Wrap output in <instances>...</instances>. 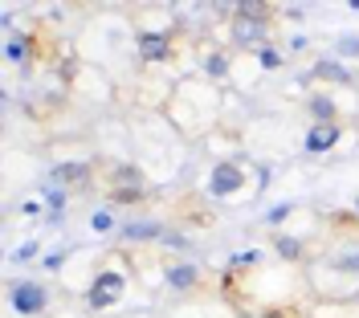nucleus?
<instances>
[{
  "mask_svg": "<svg viewBox=\"0 0 359 318\" xmlns=\"http://www.w3.org/2000/svg\"><path fill=\"white\" fill-rule=\"evenodd\" d=\"M311 78H318L323 86H351V82H355V74L343 66L335 53H331V57H318L311 66Z\"/></svg>",
  "mask_w": 359,
  "mask_h": 318,
  "instance_id": "nucleus-12",
  "label": "nucleus"
},
{
  "mask_svg": "<svg viewBox=\"0 0 359 318\" xmlns=\"http://www.w3.org/2000/svg\"><path fill=\"white\" fill-rule=\"evenodd\" d=\"M335 57L339 62L359 57V33H343V37H335Z\"/></svg>",
  "mask_w": 359,
  "mask_h": 318,
  "instance_id": "nucleus-20",
  "label": "nucleus"
},
{
  "mask_svg": "<svg viewBox=\"0 0 359 318\" xmlns=\"http://www.w3.org/2000/svg\"><path fill=\"white\" fill-rule=\"evenodd\" d=\"M253 180H257V192H266L269 188V163H257V167H253Z\"/></svg>",
  "mask_w": 359,
  "mask_h": 318,
  "instance_id": "nucleus-28",
  "label": "nucleus"
},
{
  "mask_svg": "<svg viewBox=\"0 0 359 318\" xmlns=\"http://www.w3.org/2000/svg\"><path fill=\"white\" fill-rule=\"evenodd\" d=\"M269 29H273V21L233 13V21H229V46H233V49H245V53H257L262 46H269Z\"/></svg>",
  "mask_w": 359,
  "mask_h": 318,
  "instance_id": "nucleus-4",
  "label": "nucleus"
},
{
  "mask_svg": "<svg viewBox=\"0 0 359 318\" xmlns=\"http://www.w3.org/2000/svg\"><path fill=\"white\" fill-rule=\"evenodd\" d=\"M311 286L323 298H331V302H351V298H359V277L347 270H339L331 257L327 261H311Z\"/></svg>",
  "mask_w": 359,
  "mask_h": 318,
  "instance_id": "nucleus-1",
  "label": "nucleus"
},
{
  "mask_svg": "<svg viewBox=\"0 0 359 318\" xmlns=\"http://www.w3.org/2000/svg\"><path fill=\"white\" fill-rule=\"evenodd\" d=\"M245 167H241V159H217L212 163V172H208V184H204V192L212 196V200H229V196H237L241 188H245Z\"/></svg>",
  "mask_w": 359,
  "mask_h": 318,
  "instance_id": "nucleus-3",
  "label": "nucleus"
},
{
  "mask_svg": "<svg viewBox=\"0 0 359 318\" xmlns=\"http://www.w3.org/2000/svg\"><path fill=\"white\" fill-rule=\"evenodd\" d=\"M249 57L257 62V69H266V74H273V69H282V66H286V53H282L278 46H262L257 53H249Z\"/></svg>",
  "mask_w": 359,
  "mask_h": 318,
  "instance_id": "nucleus-19",
  "label": "nucleus"
},
{
  "mask_svg": "<svg viewBox=\"0 0 359 318\" xmlns=\"http://www.w3.org/2000/svg\"><path fill=\"white\" fill-rule=\"evenodd\" d=\"M66 257H69V249H66V245H57L53 253H45V257H41V265L53 273V270H62V265H66Z\"/></svg>",
  "mask_w": 359,
  "mask_h": 318,
  "instance_id": "nucleus-24",
  "label": "nucleus"
},
{
  "mask_svg": "<svg viewBox=\"0 0 359 318\" xmlns=\"http://www.w3.org/2000/svg\"><path fill=\"white\" fill-rule=\"evenodd\" d=\"M21 216H29V221H37V216H41V221H45V200H33V196H29V200L21 205Z\"/></svg>",
  "mask_w": 359,
  "mask_h": 318,
  "instance_id": "nucleus-26",
  "label": "nucleus"
},
{
  "mask_svg": "<svg viewBox=\"0 0 359 318\" xmlns=\"http://www.w3.org/2000/svg\"><path fill=\"white\" fill-rule=\"evenodd\" d=\"M123 294H127V273L102 270L94 282H90L86 306H90V310H111V306H118V302H123Z\"/></svg>",
  "mask_w": 359,
  "mask_h": 318,
  "instance_id": "nucleus-5",
  "label": "nucleus"
},
{
  "mask_svg": "<svg viewBox=\"0 0 359 318\" xmlns=\"http://www.w3.org/2000/svg\"><path fill=\"white\" fill-rule=\"evenodd\" d=\"M306 114L314 118V127H327V123H339V106H335V98L327 90H314L306 94Z\"/></svg>",
  "mask_w": 359,
  "mask_h": 318,
  "instance_id": "nucleus-14",
  "label": "nucleus"
},
{
  "mask_svg": "<svg viewBox=\"0 0 359 318\" xmlns=\"http://www.w3.org/2000/svg\"><path fill=\"white\" fill-rule=\"evenodd\" d=\"M286 216H294V205H290V200H282V205H273V208L266 212V216H262V221H266L269 228H278L282 221H286Z\"/></svg>",
  "mask_w": 359,
  "mask_h": 318,
  "instance_id": "nucleus-21",
  "label": "nucleus"
},
{
  "mask_svg": "<svg viewBox=\"0 0 359 318\" xmlns=\"http://www.w3.org/2000/svg\"><path fill=\"white\" fill-rule=\"evenodd\" d=\"M163 233H168L163 221H127V225L118 228V241L123 245H159Z\"/></svg>",
  "mask_w": 359,
  "mask_h": 318,
  "instance_id": "nucleus-10",
  "label": "nucleus"
},
{
  "mask_svg": "<svg viewBox=\"0 0 359 318\" xmlns=\"http://www.w3.org/2000/svg\"><path fill=\"white\" fill-rule=\"evenodd\" d=\"M355 212H359V196H355Z\"/></svg>",
  "mask_w": 359,
  "mask_h": 318,
  "instance_id": "nucleus-30",
  "label": "nucleus"
},
{
  "mask_svg": "<svg viewBox=\"0 0 359 318\" xmlns=\"http://www.w3.org/2000/svg\"><path fill=\"white\" fill-rule=\"evenodd\" d=\"M273 253L278 261H306V245L298 237H273Z\"/></svg>",
  "mask_w": 359,
  "mask_h": 318,
  "instance_id": "nucleus-18",
  "label": "nucleus"
},
{
  "mask_svg": "<svg viewBox=\"0 0 359 318\" xmlns=\"http://www.w3.org/2000/svg\"><path fill=\"white\" fill-rule=\"evenodd\" d=\"M37 57V37L21 33L13 21H4V62L8 66H29Z\"/></svg>",
  "mask_w": 359,
  "mask_h": 318,
  "instance_id": "nucleus-6",
  "label": "nucleus"
},
{
  "mask_svg": "<svg viewBox=\"0 0 359 318\" xmlns=\"http://www.w3.org/2000/svg\"><path fill=\"white\" fill-rule=\"evenodd\" d=\"M41 200H45V225H62L66 221V188H57V184H41Z\"/></svg>",
  "mask_w": 359,
  "mask_h": 318,
  "instance_id": "nucleus-16",
  "label": "nucleus"
},
{
  "mask_svg": "<svg viewBox=\"0 0 359 318\" xmlns=\"http://www.w3.org/2000/svg\"><path fill=\"white\" fill-rule=\"evenodd\" d=\"M278 13H282V17H290V21L298 25V21H302V17H306V4H282Z\"/></svg>",
  "mask_w": 359,
  "mask_h": 318,
  "instance_id": "nucleus-27",
  "label": "nucleus"
},
{
  "mask_svg": "<svg viewBox=\"0 0 359 318\" xmlns=\"http://www.w3.org/2000/svg\"><path fill=\"white\" fill-rule=\"evenodd\" d=\"M135 49H139V57L147 62V66H163V62H172V29H143L139 33V41H135Z\"/></svg>",
  "mask_w": 359,
  "mask_h": 318,
  "instance_id": "nucleus-7",
  "label": "nucleus"
},
{
  "mask_svg": "<svg viewBox=\"0 0 359 318\" xmlns=\"http://www.w3.org/2000/svg\"><path fill=\"white\" fill-rule=\"evenodd\" d=\"M168 118H172V123H176L180 131H184V135H201V106H196V102H192V98H184V94H176V98H168Z\"/></svg>",
  "mask_w": 359,
  "mask_h": 318,
  "instance_id": "nucleus-9",
  "label": "nucleus"
},
{
  "mask_svg": "<svg viewBox=\"0 0 359 318\" xmlns=\"http://www.w3.org/2000/svg\"><path fill=\"white\" fill-rule=\"evenodd\" d=\"M159 277H163V286H168V290L188 294V290H196V286H201V265H192V261H168Z\"/></svg>",
  "mask_w": 359,
  "mask_h": 318,
  "instance_id": "nucleus-11",
  "label": "nucleus"
},
{
  "mask_svg": "<svg viewBox=\"0 0 359 318\" xmlns=\"http://www.w3.org/2000/svg\"><path fill=\"white\" fill-rule=\"evenodd\" d=\"M37 253H41L37 241H21V245L13 249V261H37Z\"/></svg>",
  "mask_w": 359,
  "mask_h": 318,
  "instance_id": "nucleus-25",
  "label": "nucleus"
},
{
  "mask_svg": "<svg viewBox=\"0 0 359 318\" xmlns=\"http://www.w3.org/2000/svg\"><path fill=\"white\" fill-rule=\"evenodd\" d=\"M306 46H311V41H306L302 33H298V37H290V49H294V53H298V49H306Z\"/></svg>",
  "mask_w": 359,
  "mask_h": 318,
  "instance_id": "nucleus-29",
  "label": "nucleus"
},
{
  "mask_svg": "<svg viewBox=\"0 0 359 318\" xmlns=\"http://www.w3.org/2000/svg\"><path fill=\"white\" fill-rule=\"evenodd\" d=\"M339 135H343V123H327V127H314L306 131V139H302V147H306V155H327V151H335Z\"/></svg>",
  "mask_w": 359,
  "mask_h": 318,
  "instance_id": "nucleus-13",
  "label": "nucleus"
},
{
  "mask_svg": "<svg viewBox=\"0 0 359 318\" xmlns=\"http://www.w3.org/2000/svg\"><path fill=\"white\" fill-rule=\"evenodd\" d=\"M8 306H13V314H21V318H41L45 310H49V290H45V282H33V277L8 282Z\"/></svg>",
  "mask_w": 359,
  "mask_h": 318,
  "instance_id": "nucleus-2",
  "label": "nucleus"
},
{
  "mask_svg": "<svg viewBox=\"0 0 359 318\" xmlns=\"http://www.w3.org/2000/svg\"><path fill=\"white\" fill-rule=\"evenodd\" d=\"M90 228H94V233H114L111 208H98V212H90Z\"/></svg>",
  "mask_w": 359,
  "mask_h": 318,
  "instance_id": "nucleus-23",
  "label": "nucleus"
},
{
  "mask_svg": "<svg viewBox=\"0 0 359 318\" xmlns=\"http://www.w3.org/2000/svg\"><path fill=\"white\" fill-rule=\"evenodd\" d=\"M90 176H94V167L86 159H62L49 167V184H57V188H86Z\"/></svg>",
  "mask_w": 359,
  "mask_h": 318,
  "instance_id": "nucleus-8",
  "label": "nucleus"
},
{
  "mask_svg": "<svg viewBox=\"0 0 359 318\" xmlns=\"http://www.w3.org/2000/svg\"><path fill=\"white\" fill-rule=\"evenodd\" d=\"M147 192H139V188H111V205H139Z\"/></svg>",
  "mask_w": 359,
  "mask_h": 318,
  "instance_id": "nucleus-22",
  "label": "nucleus"
},
{
  "mask_svg": "<svg viewBox=\"0 0 359 318\" xmlns=\"http://www.w3.org/2000/svg\"><path fill=\"white\" fill-rule=\"evenodd\" d=\"M331 261H335L339 270H347L359 277V241H339L335 253H331Z\"/></svg>",
  "mask_w": 359,
  "mask_h": 318,
  "instance_id": "nucleus-17",
  "label": "nucleus"
},
{
  "mask_svg": "<svg viewBox=\"0 0 359 318\" xmlns=\"http://www.w3.org/2000/svg\"><path fill=\"white\" fill-rule=\"evenodd\" d=\"M201 69L208 74V82H224V78H233V57H229L224 49L208 46L201 53Z\"/></svg>",
  "mask_w": 359,
  "mask_h": 318,
  "instance_id": "nucleus-15",
  "label": "nucleus"
}]
</instances>
